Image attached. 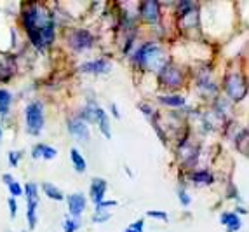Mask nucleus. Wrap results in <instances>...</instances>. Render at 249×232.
<instances>
[{"mask_svg":"<svg viewBox=\"0 0 249 232\" xmlns=\"http://www.w3.org/2000/svg\"><path fill=\"white\" fill-rule=\"evenodd\" d=\"M134 61L140 66H145V68H150V70L154 72H160L169 63L164 51L159 46H155V44H145V46H142V49L138 51L136 56H134Z\"/></svg>","mask_w":249,"mask_h":232,"instance_id":"1","label":"nucleus"},{"mask_svg":"<svg viewBox=\"0 0 249 232\" xmlns=\"http://www.w3.org/2000/svg\"><path fill=\"white\" fill-rule=\"evenodd\" d=\"M26 119V131L30 135H40V131L44 129V107H42L40 101H32V103L26 107L25 112Z\"/></svg>","mask_w":249,"mask_h":232,"instance_id":"2","label":"nucleus"},{"mask_svg":"<svg viewBox=\"0 0 249 232\" xmlns=\"http://www.w3.org/2000/svg\"><path fill=\"white\" fill-rule=\"evenodd\" d=\"M225 89L233 101H241L246 96V80L242 79L241 74H230L225 79Z\"/></svg>","mask_w":249,"mask_h":232,"instance_id":"3","label":"nucleus"},{"mask_svg":"<svg viewBox=\"0 0 249 232\" xmlns=\"http://www.w3.org/2000/svg\"><path fill=\"white\" fill-rule=\"evenodd\" d=\"M92 42H94V39H92L89 30H77L70 37V46H71V49H75V51L91 49Z\"/></svg>","mask_w":249,"mask_h":232,"instance_id":"4","label":"nucleus"},{"mask_svg":"<svg viewBox=\"0 0 249 232\" xmlns=\"http://www.w3.org/2000/svg\"><path fill=\"white\" fill-rule=\"evenodd\" d=\"M159 75H160V80L164 82V86L178 87L179 84H181V74H179L178 68H175L171 63H167V65L159 72Z\"/></svg>","mask_w":249,"mask_h":232,"instance_id":"5","label":"nucleus"},{"mask_svg":"<svg viewBox=\"0 0 249 232\" xmlns=\"http://www.w3.org/2000/svg\"><path fill=\"white\" fill-rule=\"evenodd\" d=\"M68 131L75 138H79V141H89V126L80 117L68 120Z\"/></svg>","mask_w":249,"mask_h":232,"instance_id":"6","label":"nucleus"},{"mask_svg":"<svg viewBox=\"0 0 249 232\" xmlns=\"http://www.w3.org/2000/svg\"><path fill=\"white\" fill-rule=\"evenodd\" d=\"M67 201H68V210H70V215L77 220L80 215H82V212L86 210V204H88V201H86V195L80 194V192H77V194L68 195Z\"/></svg>","mask_w":249,"mask_h":232,"instance_id":"7","label":"nucleus"},{"mask_svg":"<svg viewBox=\"0 0 249 232\" xmlns=\"http://www.w3.org/2000/svg\"><path fill=\"white\" fill-rule=\"evenodd\" d=\"M140 13H142V16L145 18L146 21H150V23H155V21H159V16H160V7H159V2H155V0L143 2V4L140 5Z\"/></svg>","mask_w":249,"mask_h":232,"instance_id":"8","label":"nucleus"},{"mask_svg":"<svg viewBox=\"0 0 249 232\" xmlns=\"http://www.w3.org/2000/svg\"><path fill=\"white\" fill-rule=\"evenodd\" d=\"M107 180L103 178H94L91 182V191H89V194H91V199L92 203L98 206V204L101 203V201H105V192H107Z\"/></svg>","mask_w":249,"mask_h":232,"instance_id":"9","label":"nucleus"},{"mask_svg":"<svg viewBox=\"0 0 249 232\" xmlns=\"http://www.w3.org/2000/svg\"><path fill=\"white\" fill-rule=\"evenodd\" d=\"M110 63L107 59H94V61H88L80 66V72L84 74H108L110 72Z\"/></svg>","mask_w":249,"mask_h":232,"instance_id":"10","label":"nucleus"},{"mask_svg":"<svg viewBox=\"0 0 249 232\" xmlns=\"http://www.w3.org/2000/svg\"><path fill=\"white\" fill-rule=\"evenodd\" d=\"M220 222H221V225H225V227H227V231H229V232H237L242 225L241 218H239L235 213H230V212L223 213V215L220 216Z\"/></svg>","mask_w":249,"mask_h":232,"instance_id":"11","label":"nucleus"},{"mask_svg":"<svg viewBox=\"0 0 249 232\" xmlns=\"http://www.w3.org/2000/svg\"><path fill=\"white\" fill-rule=\"evenodd\" d=\"M32 155H34V159H47V161H51V159H54L56 155H58V150L54 149V147H49V145H44V143H38L37 147L34 149V152H32Z\"/></svg>","mask_w":249,"mask_h":232,"instance_id":"12","label":"nucleus"},{"mask_svg":"<svg viewBox=\"0 0 249 232\" xmlns=\"http://www.w3.org/2000/svg\"><path fill=\"white\" fill-rule=\"evenodd\" d=\"M190 180L196 183V185H211V183L214 182V176H213L208 170H199L190 174Z\"/></svg>","mask_w":249,"mask_h":232,"instance_id":"13","label":"nucleus"},{"mask_svg":"<svg viewBox=\"0 0 249 232\" xmlns=\"http://www.w3.org/2000/svg\"><path fill=\"white\" fill-rule=\"evenodd\" d=\"M96 122L100 124V131L103 133L107 138H112V131H110V122H108V116L103 108L98 107V112H96Z\"/></svg>","mask_w":249,"mask_h":232,"instance_id":"14","label":"nucleus"},{"mask_svg":"<svg viewBox=\"0 0 249 232\" xmlns=\"http://www.w3.org/2000/svg\"><path fill=\"white\" fill-rule=\"evenodd\" d=\"M42 191H44V194H46L47 197L53 199V201H63V199H65V195H63V192L59 191L58 187L53 185V183H49V182L42 183Z\"/></svg>","mask_w":249,"mask_h":232,"instance_id":"15","label":"nucleus"},{"mask_svg":"<svg viewBox=\"0 0 249 232\" xmlns=\"http://www.w3.org/2000/svg\"><path fill=\"white\" fill-rule=\"evenodd\" d=\"M70 159H71V164H73V168L79 171V173H84V171L88 170L86 159L82 157V154H80L77 149H71L70 150Z\"/></svg>","mask_w":249,"mask_h":232,"instance_id":"16","label":"nucleus"},{"mask_svg":"<svg viewBox=\"0 0 249 232\" xmlns=\"http://www.w3.org/2000/svg\"><path fill=\"white\" fill-rule=\"evenodd\" d=\"M11 101H13V95L7 89H0V116H7Z\"/></svg>","mask_w":249,"mask_h":232,"instance_id":"17","label":"nucleus"},{"mask_svg":"<svg viewBox=\"0 0 249 232\" xmlns=\"http://www.w3.org/2000/svg\"><path fill=\"white\" fill-rule=\"evenodd\" d=\"M96 112H98V105H96L94 101H91L89 105H86L80 119H82L86 124H89V122H96Z\"/></svg>","mask_w":249,"mask_h":232,"instance_id":"18","label":"nucleus"},{"mask_svg":"<svg viewBox=\"0 0 249 232\" xmlns=\"http://www.w3.org/2000/svg\"><path fill=\"white\" fill-rule=\"evenodd\" d=\"M37 204L35 201L28 203V210H26V218H28V227L30 231H34L37 227Z\"/></svg>","mask_w":249,"mask_h":232,"instance_id":"19","label":"nucleus"},{"mask_svg":"<svg viewBox=\"0 0 249 232\" xmlns=\"http://www.w3.org/2000/svg\"><path fill=\"white\" fill-rule=\"evenodd\" d=\"M160 103L169 105V107H181L185 105V98L183 96H160Z\"/></svg>","mask_w":249,"mask_h":232,"instance_id":"20","label":"nucleus"},{"mask_svg":"<svg viewBox=\"0 0 249 232\" xmlns=\"http://www.w3.org/2000/svg\"><path fill=\"white\" fill-rule=\"evenodd\" d=\"M23 192L26 194V199H28V203H32V201H35V203H38V194H37V185L35 183H28V185L23 189Z\"/></svg>","mask_w":249,"mask_h":232,"instance_id":"21","label":"nucleus"},{"mask_svg":"<svg viewBox=\"0 0 249 232\" xmlns=\"http://www.w3.org/2000/svg\"><path fill=\"white\" fill-rule=\"evenodd\" d=\"M9 187V192H11V195H13L14 199L19 197V195H23V187L19 185V183L16 182V180H13V182L7 183Z\"/></svg>","mask_w":249,"mask_h":232,"instance_id":"22","label":"nucleus"},{"mask_svg":"<svg viewBox=\"0 0 249 232\" xmlns=\"http://www.w3.org/2000/svg\"><path fill=\"white\" fill-rule=\"evenodd\" d=\"M79 227H80L79 220L67 218V220H65V224H63V232H75Z\"/></svg>","mask_w":249,"mask_h":232,"instance_id":"23","label":"nucleus"},{"mask_svg":"<svg viewBox=\"0 0 249 232\" xmlns=\"http://www.w3.org/2000/svg\"><path fill=\"white\" fill-rule=\"evenodd\" d=\"M194 11V4L192 2H179L178 4V13H179V16H188V14Z\"/></svg>","mask_w":249,"mask_h":232,"instance_id":"24","label":"nucleus"},{"mask_svg":"<svg viewBox=\"0 0 249 232\" xmlns=\"http://www.w3.org/2000/svg\"><path fill=\"white\" fill-rule=\"evenodd\" d=\"M110 218H112V213H107V212H98L92 215V222L94 224H103V222H107Z\"/></svg>","mask_w":249,"mask_h":232,"instance_id":"25","label":"nucleus"},{"mask_svg":"<svg viewBox=\"0 0 249 232\" xmlns=\"http://www.w3.org/2000/svg\"><path fill=\"white\" fill-rule=\"evenodd\" d=\"M178 199H179V203H181L183 206H188V204L192 203L190 195L187 194V191H183V189H179V191H178Z\"/></svg>","mask_w":249,"mask_h":232,"instance_id":"26","label":"nucleus"},{"mask_svg":"<svg viewBox=\"0 0 249 232\" xmlns=\"http://www.w3.org/2000/svg\"><path fill=\"white\" fill-rule=\"evenodd\" d=\"M7 155H9V164L13 166V168H16V166L19 164L21 154L19 152H14V150H13V152H9Z\"/></svg>","mask_w":249,"mask_h":232,"instance_id":"27","label":"nucleus"},{"mask_svg":"<svg viewBox=\"0 0 249 232\" xmlns=\"http://www.w3.org/2000/svg\"><path fill=\"white\" fill-rule=\"evenodd\" d=\"M112 206H117V201H101V203L96 206V213L105 212V208H112Z\"/></svg>","mask_w":249,"mask_h":232,"instance_id":"28","label":"nucleus"},{"mask_svg":"<svg viewBox=\"0 0 249 232\" xmlns=\"http://www.w3.org/2000/svg\"><path fill=\"white\" fill-rule=\"evenodd\" d=\"M148 216H152V218H159V220H164L166 222L169 216H167V213L166 212H154V210H150L148 213H146Z\"/></svg>","mask_w":249,"mask_h":232,"instance_id":"29","label":"nucleus"},{"mask_svg":"<svg viewBox=\"0 0 249 232\" xmlns=\"http://www.w3.org/2000/svg\"><path fill=\"white\" fill-rule=\"evenodd\" d=\"M9 212H11V216H16V213H18V203H16V199L14 197H11L9 199Z\"/></svg>","mask_w":249,"mask_h":232,"instance_id":"30","label":"nucleus"},{"mask_svg":"<svg viewBox=\"0 0 249 232\" xmlns=\"http://www.w3.org/2000/svg\"><path fill=\"white\" fill-rule=\"evenodd\" d=\"M129 229H133V231H136V232H143V229H145V222H143V220H136V222H134Z\"/></svg>","mask_w":249,"mask_h":232,"instance_id":"31","label":"nucleus"},{"mask_svg":"<svg viewBox=\"0 0 249 232\" xmlns=\"http://www.w3.org/2000/svg\"><path fill=\"white\" fill-rule=\"evenodd\" d=\"M110 110H112V114L115 116V119H121V114H119V110H117V105L115 103L110 105Z\"/></svg>","mask_w":249,"mask_h":232,"instance_id":"32","label":"nucleus"},{"mask_svg":"<svg viewBox=\"0 0 249 232\" xmlns=\"http://www.w3.org/2000/svg\"><path fill=\"white\" fill-rule=\"evenodd\" d=\"M2 180H4V183H5V185H7V183L9 182H13V176H11V174H4V176H2Z\"/></svg>","mask_w":249,"mask_h":232,"instance_id":"33","label":"nucleus"},{"mask_svg":"<svg viewBox=\"0 0 249 232\" xmlns=\"http://www.w3.org/2000/svg\"><path fill=\"white\" fill-rule=\"evenodd\" d=\"M124 232H136V231H133V229H129V227H127V229H125Z\"/></svg>","mask_w":249,"mask_h":232,"instance_id":"34","label":"nucleus"},{"mask_svg":"<svg viewBox=\"0 0 249 232\" xmlns=\"http://www.w3.org/2000/svg\"><path fill=\"white\" fill-rule=\"evenodd\" d=\"M2 135H4V133H2V128H0V140H2Z\"/></svg>","mask_w":249,"mask_h":232,"instance_id":"35","label":"nucleus"}]
</instances>
